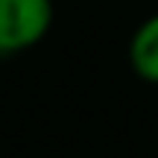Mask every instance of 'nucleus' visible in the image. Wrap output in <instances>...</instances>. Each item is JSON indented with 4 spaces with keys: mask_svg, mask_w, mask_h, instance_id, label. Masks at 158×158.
I'll use <instances>...</instances> for the list:
<instances>
[{
    "mask_svg": "<svg viewBox=\"0 0 158 158\" xmlns=\"http://www.w3.org/2000/svg\"><path fill=\"white\" fill-rule=\"evenodd\" d=\"M53 21V0H0V56H18L38 47L50 35Z\"/></svg>",
    "mask_w": 158,
    "mask_h": 158,
    "instance_id": "f257e3e1",
    "label": "nucleus"
},
{
    "mask_svg": "<svg viewBox=\"0 0 158 158\" xmlns=\"http://www.w3.org/2000/svg\"><path fill=\"white\" fill-rule=\"evenodd\" d=\"M129 68L138 79L158 85V12L143 18L129 38Z\"/></svg>",
    "mask_w": 158,
    "mask_h": 158,
    "instance_id": "f03ea898",
    "label": "nucleus"
}]
</instances>
